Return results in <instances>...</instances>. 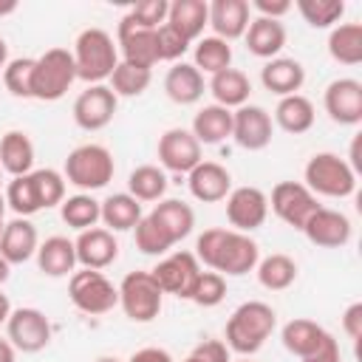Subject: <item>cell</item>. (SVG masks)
I'll list each match as a JSON object with an SVG mask.
<instances>
[{
  "instance_id": "obj_33",
  "label": "cell",
  "mask_w": 362,
  "mask_h": 362,
  "mask_svg": "<svg viewBox=\"0 0 362 362\" xmlns=\"http://www.w3.org/2000/svg\"><path fill=\"white\" fill-rule=\"evenodd\" d=\"M0 167L3 173H8L11 178L17 175H28L34 170V144L28 139V133L23 130H8L0 139Z\"/></svg>"
},
{
  "instance_id": "obj_5",
  "label": "cell",
  "mask_w": 362,
  "mask_h": 362,
  "mask_svg": "<svg viewBox=\"0 0 362 362\" xmlns=\"http://www.w3.org/2000/svg\"><path fill=\"white\" fill-rule=\"evenodd\" d=\"M303 178L314 195L325 198H348L356 189V173L337 153H314L303 170Z\"/></svg>"
},
{
  "instance_id": "obj_16",
  "label": "cell",
  "mask_w": 362,
  "mask_h": 362,
  "mask_svg": "<svg viewBox=\"0 0 362 362\" xmlns=\"http://www.w3.org/2000/svg\"><path fill=\"white\" fill-rule=\"evenodd\" d=\"M201 158V144L187 127H170L158 139V164L161 170L187 175L192 167H198Z\"/></svg>"
},
{
  "instance_id": "obj_48",
  "label": "cell",
  "mask_w": 362,
  "mask_h": 362,
  "mask_svg": "<svg viewBox=\"0 0 362 362\" xmlns=\"http://www.w3.org/2000/svg\"><path fill=\"white\" fill-rule=\"evenodd\" d=\"M167 11H170L167 0H144V3H136L130 8V17L144 28H158L167 23Z\"/></svg>"
},
{
  "instance_id": "obj_36",
  "label": "cell",
  "mask_w": 362,
  "mask_h": 362,
  "mask_svg": "<svg viewBox=\"0 0 362 362\" xmlns=\"http://www.w3.org/2000/svg\"><path fill=\"white\" fill-rule=\"evenodd\" d=\"M255 272H257V283L269 291H286L297 280V263H294V257H288L283 252H274V255L257 260Z\"/></svg>"
},
{
  "instance_id": "obj_3",
  "label": "cell",
  "mask_w": 362,
  "mask_h": 362,
  "mask_svg": "<svg viewBox=\"0 0 362 362\" xmlns=\"http://www.w3.org/2000/svg\"><path fill=\"white\" fill-rule=\"evenodd\" d=\"M74 65H76V79L88 85H105L110 79L113 68L119 65V48L113 37L105 28H85L79 31L74 42Z\"/></svg>"
},
{
  "instance_id": "obj_25",
  "label": "cell",
  "mask_w": 362,
  "mask_h": 362,
  "mask_svg": "<svg viewBox=\"0 0 362 362\" xmlns=\"http://www.w3.org/2000/svg\"><path fill=\"white\" fill-rule=\"evenodd\" d=\"M243 40H246L249 54H255L260 59H274V57H280V51L286 45V25L280 20L252 17Z\"/></svg>"
},
{
  "instance_id": "obj_24",
  "label": "cell",
  "mask_w": 362,
  "mask_h": 362,
  "mask_svg": "<svg viewBox=\"0 0 362 362\" xmlns=\"http://www.w3.org/2000/svg\"><path fill=\"white\" fill-rule=\"evenodd\" d=\"M328 337H331V334H328L320 322L305 320V317L288 320V322L283 325V331H280L283 348H286L288 354L300 356V359H305V356H311L314 351H320V348L325 345V339H328Z\"/></svg>"
},
{
  "instance_id": "obj_56",
  "label": "cell",
  "mask_w": 362,
  "mask_h": 362,
  "mask_svg": "<svg viewBox=\"0 0 362 362\" xmlns=\"http://www.w3.org/2000/svg\"><path fill=\"white\" fill-rule=\"evenodd\" d=\"M8 65V45H6V40L0 37V71Z\"/></svg>"
},
{
  "instance_id": "obj_10",
  "label": "cell",
  "mask_w": 362,
  "mask_h": 362,
  "mask_svg": "<svg viewBox=\"0 0 362 362\" xmlns=\"http://www.w3.org/2000/svg\"><path fill=\"white\" fill-rule=\"evenodd\" d=\"M269 209H272L283 223H288V226H294V229H303L305 221L320 209V204H317V195H314L305 184H300V181H280V184H274V189H272Z\"/></svg>"
},
{
  "instance_id": "obj_15",
  "label": "cell",
  "mask_w": 362,
  "mask_h": 362,
  "mask_svg": "<svg viewBox=\"0 0 362 362\" xmlns=\"http://www.w3.org/2000/svg\"><path fill=\"white\" fill-rule=\"evenodd\" d=\"M272 133H274V122L266 107L246 102L238 110H232V139L238 147L257 153L272 144Z\"/></svg>"
},
{
  "instance_id": "obj_22",
  "label": "cell",
  "mask_w": 362,
  "mask_h": 362,
  "mask_svg": "<svg viewBox=\"0 0 362 362\" xmlns=\"http://www.w3.org/2000/svg\"><path fill=\"white\" fill-rule=\"evenodd\" d=\"M260 82L266 90L283 99V96L300 93L305 82V68L294 57H274V59H266V65L260 68Z\"/></svg>"
},
{
  "instance_id": "obj_55",
  "label": "cell",
  "mask_w": 362,
  "mask_h": 362,
  "mask_svg": "<svg viewBox=\"0 0 362 362\" xmlns=\"http://www.w3.org/2000/svg\"><path fill=\"white\" fill-rule=\"evenodd\" d=\"M8 314H11V303H8V297L0 291V328L6 325V320H8Z\"/></svg>"
},
{
  "instance_id": "obj_9",
  "label": "cell",
  "mask_w": 362,
  "mask_h": 362,
  "mask_svg": "<svg viewBox=\"0 0 362 362\" xmlns=\"http://www.w3.org/2000/svg\"><path fill=\"white\" fill-rule=\"evenodd\" d=\"M51 337H54L51 320L40 308H31V305L11 308L6 320V339L14 345V351L40 354L42 348H48Z\"/></svg>"
},
{
  "instance_id": "obj_1",
  "label": "cell",
  "mask_w": 362,
  "mask_h": 362,
  "mask_svg": "<svg viewBox=\"0 0 362 362\" xmlns=\"http://www.w3.org/2000/svg\"><path fill=\"white\" fill-rule=\"evenodd\" d=\"M198 263H204L209 272H218L223 277H240L255 272L260 260V246L246 235L235 229H204L195 240Z\"/></svg>"
},
{
  "instance_id": "obj_14",
  "label": "cell",
  "mask_w": 362,
  "mask_h": 362,
  "mask_svg": "<svg viewBox=\"0 0 362 362\" xmlns=\"http://www.w3.org/2000/svg\"><path fill=\"white\" fill-rule=\"evenodd\" d=\"M116 107H119V96L107 85H88L74 99V122L82 130L93 133V130H102L113 122Z\"/></svg>"
},
{
  "instance_id": "obj_28",
  "label": "cell",
  "mask_w": 362,
  "mask_h": 362,
  "mask_svg": "<svg viewBox=\"0 0 362 362\" xmlns=\"http://www.w3.org/2000/svg\"><path fill=\"white\" fill-rule=\"evenodd\" d=\"M189 133L198 139V144H221L226 139H232V110L229 107H221V105H204L195 119H192V127Z\"/></svg>"
},
{
  "instance_id": "obj_47",
  "label": "cell",
  "mask_w": 362,
  "mask_h": 362,
  "mask_svg": "<svg viewBox=\"0 0 362 362\" xmlns=\"http://www.w3.org/2000/svg\"><path fill=\"white\" fill-rule=\"evenodd\" d=\"M156 48H158V62H178L189 51V40L181 37L170 23L156 28Z\"/></svg>"
},
{
  "instance_id": "obj_32",
  "label": "cell",
  "mask_w": 362,
  "mask_h": 362,
  "mask_svg": "<svg viewBox=\"0 0 362 362\" xmlns=\"http://www.w3.org/2000/svg\"><path fill=\"white\" fill-rule=\"evenodd\" d=\"M209 93H212L215 105L229 107V110H238L240 105L249 102L252 82H249V76H246L243 71L226 68V71H218V74L209 79Z\"/></svg>"
},
{
  "instance_id": "obj_54",
  "label": "cell",
  "mask_w": 362,
  "mask_h": 362,
  "mask_svg": "<svg viewBox=\"0 0 362 362\" xmlns=\"http://www.w3.org/2000/svg\"><path fill=\"white\" fill-rule=\"evenodd\" d=\"M14 356H17L14 345L8 339H0V362H14Z\"/></svg>"
},
{
  "instance_id": "obj_19",
  "label": "cell",
  "mask_w": 362,
  "mask_h": 362,
  "mask_svg": "<svg viewBox=\"0 0 362 362\" xmlns=\"http://www.w3.org/2000/svg\"><path fill=\"white\" fill-rule=\"evenodd\" d=\"M74 249H76V263L82 269H96V272L107 269L119 257V240L105 226H90L79 232V238L74 240Z\"/></svg>"
},
{
  "instance_id": "obj_49",
  "label": "cell",
  "mask_w": 362,
  "mask_h": 362,
  "mask_svg": "<svg viewBox=\"0 0 362 362\" xmlns=\"http://www.w3.org/2000/svg\"><path fill=\"white\" fill-rule=\"evenodd\" d=\"M192 356H195L198 362H232L229 348H226V342H221V339H201V342L192 348Z\"/></svg>"
},
{
  "instance_id": "obj_8",
  "label": "cell",
  "mask_w": 362,
  "mask_h": 362,
  "mask_svg": "<svg viewBox=\"0 0 362 362\" xmlns=\"http://www.w3.org/2000/svg\"><path fill=\"white\" fill-rule=\"evenodd\" d=\"M68 297L71 303L90 317L107 314L119 305V288L105 277V272L96 269H79L68 280Z\"/></svg>"
},
{
  "instance_id": "obj_61",
  "label": "cell",
  "mask_w": 362,
  "mask_h": 362,
  "mask_svg": "<svg viewBox=\"0 0 362 362\" xmlns=\"http://www.w3.org/2000/svg\"><path fill=\"white\" fill-rule=\"evenodd\" d=\"M184 362H198V359H195V356H192V354H189V356H187V359H184Z\"/></svg>"
},
{
  "instance_id": "obj_62",
  "label": "cell",
  "mask_w": 362,
  "mask_h": 362,
  "mask_svg": "<svg viewBox=\"0 0 362 362\" xmlns=\"http://www.w3.org/2000/svg\"><path fill=\"white\" fill-rule=\"evenodd\" d=\"M0 181H3V167H0Z\"/></svg>"
},
{
  "instance_id": "obj_37",
  "label": "cell",
  "mask_w": 362,
  "mask_h": 362,
  "mask_svg": "<svg viewBox=\"0 0 362 362\" xmlns=\"http://www.w3.org/2000/svg\"><path fill=\"white\" fill-rule=\"evenodd\" d=\"M59 218L76 229V232H85L90 226L99 223L102 218V206L99 201L90 195V192H76V195H65V201L59 204Z\"/></svg>"
},
{
  "instance_id": "obj_52",
  "label": "cell",
  "mask_w": 362,
  "mask_h": 362,
  "mask_svg": "<svg viewBox=\"0 0 362 362\" xmlns=\"http://www.w3.org/2000/svg\"><path fill=\"white\" fill-rule=\"evenodd\" d=\"M303 362H342V354H339L337 339H334V337H328V339H325V345H322L320 351H314L311 356H305Z\"/></svg>"
},
{
  "instance_id": "obj_63",
  "label": "cell",
  "mask_w": 362,
  "mask_h": 362,
  "mask_svg": "<svg viewBox=\"0 0 362 362\" xmlns=\"http://www.w3.org/2000/svg\"><path fill=\"white\" fill-rule=\"evenodd\" d=\"M240 362H249V359H240Z\"/></svg>"
},
{
  "instance_id": "obj_57",
  "label": "cell",
  "mask_w": 362,
  "mask_h": 362,
  "mask_svg": "<svg viewBox=\"0 0 362 362\" xmlns=\"http://www.w3.org/2000/svg\"><path fill=\"white\" fill-rule=\"evenodd\" d=\"M11 11H17V3L14 0H0V17L3 14H11Z\"/></svg>"
},
{
  "instance_id": "obj_38",
  "label": "cell",
  "mask_w": 362,
  "mask_h": 362,
  "mask_svg": "<svg viewBox=\"0 0 362 362\" xmlns=\"http://www.w3.org/2000/svg\"><path fill=\"white\" fill-rule=\"evenodd\" d=\"M192 65L201 71V74H209L215 76L218 71H226L232 68V45L221 37H201L195 42V51H192Z\"/></svg>"
},
{
  "instance_id": "obj_42",
  "label": "cell",
  "mask_w": 362,
  "mask_h": 362,
  "mask_svg": "<svg viewBox=\"0 0 362 362\" xmlns=\"http://www.w3.org/2000/svg\"><path fill=\"white\" fill-rule=\"evenodd\" d=\"M297 11L311 28H334L345 14V3L342 0H297Z\"/></svg>"
},
{
  "instance_id": "obj_11",
  "label": "cell",
  "mask_w": 362,
  "mask_h": 362,
  "mask_svg": "<svg viewBox=\"0 0 362 362\" xmlns=\"http://www.w3.org/2000/svg\"><path fill=\"white\" fill-rule=\"evenodd\" d=\"M116 48L122 54V62L139 65V68H150L158 62V48H156V28H144L139 25L130 11L119 20L116 25Z\"/></svg>"
},
{
  "instance_id": "obj_6",
  "label": "cell",
  "mask_w": 362,
  "mask_h": 362,
  "mask_svg": "<svg viewBox=\"0 0 362 362\" xmlns=\"http://www.w3.org/2000/svg\"><path fill=\"white\" fill-rule=\"evenodd\" d=\"M76 79L74 54L68 48H48L34 59V88L31 99L40 102H57L68 93V88Z\"/></svg>"
},
{
  "instance_id": "obj_21",
  "label": "cell",
  "mask_w": 362,
  "mask_h": 362,
  "mask_svg": "<svg viewBox=\"0 0 362 362\" xmlns=\"http://www.w3.org/2000/svg\"><path fill=\"white\" fill-rule=\"evenodd\" d=\"M40 238H37V226L28 218H14L3 226L0 235V257L8 266H20L25 260H31L37 255Z\"/></svg>"
},
{
  "instance_id": "obj_53",
  "label": "cell",
  "mask_w": 362,
  "mask_h": 362,
  "mask_svg": "<svg viewBox=\"0 0 362 362\" xmlns=\"http://www.w3.org/2000/svg\"><path fill=\"white\" fill-rule=\"evenodd\" d=\"M127 362H173V356H170V351H164V348H139Z\"/></svg>"
},
{
  "instance_id": "obj_34",
  "label": "cell",
  "mask_w": 362,
  "mask_h": 362,
  "mask_svg": "<svg viewBox=\"0 0 362 362\" xmlns=\"http://www.w3.org/2000/svg\"><path fill=\"white\" fill-rule=\"evenodd\" d=\"M102 206V223L105 229L110 232H127V229H136V223L141 221V204L130 195V192H113L107 195L105 201H99Z\"/></svg>"
},
{
  "instance_id": "obj_23",
  "label": "cell",
  "mask_w": 362,
  "mask_h": 362,
  "mask_svg": "<svg viewBox=\"0 0 362 362\" xmlns=\"http://www.w3.org/2000/svg\"><path fill=\"white\" fill-rule=\"evenodd\" d=\"M249 11L252 8L246 0H212L209 3V25H212L215 37H221L226 42L243 37L249 28V20H252Z\"/></svg>"
},
{
  "instance_id": "obj_27",
  "label": "cell",
  "mask_w": 362,
  "mask_h": 362,
  "mask_svg": "<svg viewBox=\"0 0 362 362\" xmlns=\"http://www.w3.org/2000/svg\"><path fill=\"white\" fill-rule=\"evenodd\" d=\"M204 74L192 62H175L164 76V93L175 105H195L204 96Z\"/></svg>"
},
{
  "instance_id": "obj_60",
  "label": "cell",
  "mask_w": 362,
  "mask_h": 362,
  "mask_svg": "<svg viewBox=\"0 0 362 362\" xmlns=\"http://www.w3.org/2000/svg\"><path fill=\"white\" fill-rule=\"evenodd\" d=\"M96 362H119V359H116V356H99Z\"/></svg>"
},
{
  "instance_id": "obj_46",
  "label": "cell",
  "mask_w": 362,
  "mask_h": 362,
  "mask_svg": "<svg viewBox=\"0 0 362 362\" xmlns=\"http://www.w3.org/2000/svg\"><path fill=\"white\" fill-rule=\"evenodd\" d=\"M223 297H226V277L218 274V272H204L201 269V274H198V280L189 291V300L201 308H215L218 303H223Z\"/></svg>"
},
{
  "instance_id": "obj_45",
  "label": "cell",
  "mask_w": 362,
  "mask_h": 362,
  "mask_svg": "<svg viewBox=\"0 0 362 362\" xmlns=\"http://www.w3.org/2000/svg\"><path fill=\"white\" fill-rule=\"evenodd\" d=\"M136 249L141 252V255H167L175 243L167 238V232L150 218V215H141V221L136 223Z\"/></svg>"
},
{
  "instance_id": "obj_50",
  "label": "cell",
  "mask_w": 362,
  "mask_h": 362,
  "mask_svg": "<svg viewBox=\"0 0 362 362\" xmlns=\"http://www.w3.org/2000/svg\"><path fill=\"white\" fill-rule=\"evenodd\" d=\"M249 8L257 11V17H266V20H280L291 11V0H252Z\"/></svg>"
},
{
  "instance_id": "obj_30",
  "label": "cell",
  "mask_w": 362,
  "mask_h": 362,
  "mask_svg": "<svg viewBox=\"0 0 362 362\" xmlns=\"http://www.w3.org/2000/svg\"><path fill=\"white\" fill-rule=\"evenodd\" d=\"M150 218L167 232V238H170L173 243L184 240V238L192 232V226H195V212H192V206L184 204V201H178V198H161V201L153 206Z\"/></svg>"
},
{
  "instance_id": "obj_13",
  "label": "cell",
  "mask_w": 362,
  "mask_h": 362,
  "mask_svg": "<svg viewBox=\"0 0 362 362\" xmlns=\"http://www.w3.org/2000/svg\"><path fill=\"white\" fill-rule=\"evenodd\" d=\"M150 274L156 277V283L161 286L164 294L189 300V291L201 274V263L192 252H173L164 260H158L156 269H150Z\"/></svg>"
},
{
  "instance_id": "obj_18",
  "label": "cell",
  "mask_w": 362,
  "mask_h": 362,
  "mask_svg": "<svg viewBox=\"0 0 362 362\" xmlns=\"http://www.w3.org/2000/svg\"><path fill=\"white\" fill-rule=\"evenodd\" d=\"M325 113L345 127H354L362 122V82L351 76H339L325 88L322 96Z\"/></svg>"
},
{
  "instance_id": "obj_51",
  "label": "cell",
  "mask_w": 362,
  "mask_h": 362,
  "mask_svg": "<svg viewBox=\"0 0 362 362\" xmlns=\"http://www.w3.org/2000/svg\"><path fill=\"white\" fill-rule=\"evenodd\" d=\"M342 331H345L354 342L362 339V303H351V305L345 308V314H342Z\"/></svg>"
},
{
  "instance_id": "obj_43",
  "label": "cell",
  "mask_w": 362,
  "mask_h": 362,
  "mask_svg": "<svg viewBox=\"0 0 362 362\" xmlns=\"http://www.w3.org/2000/svg\"><path fill=\"white\" fill-rule=\"evenodd\" d=\"M31 178H34V187H37V198H40V206L42 209H51V206H59L65 201V175L54 167H42V170H31Z\"/></svg>"
},
{
  "instance_id": "obj_4",
  "label": "cell",
  "mask_w": 362,
  "mask_h": 362,
  "mask_svg": "<svg viewBox=\"0 0 362 362\" xmlns=\"http://www.w3.org/2000/svg\"><path fill=\"white\" fill-rule=\"evenodd\" d=\"M113 173H116V164H113L110 150L105 144H93V141L74 147L65 158V167H62L65 181L82 192H93V189L107 187Z\"/></svg>"
},
{
  "instance_id": "obj_7",
  "label": "cell",
  "mask_w": 362,
  "mask_h": 362,
  "mask_svg": "<svg viewBox=\"0 0 362 362\" xmlns=\"http://www.w3.org/2000/svg\"><path fill=\"white\" fill-rule=\"evenodd\" d=\"M116 288L119 305L130 322H153L161 314L164 291L150 272H127Z\"/></svg>"
},
{
  "instance_id": "obj_29",
  "label": "cell",
  "mask_w": 362,
  "mask_h": 362,
  "mask_svg": "<svg viewBox=\"0 0 362 362\" xmlns=\"http://www.w3.org/2000/svg\"><path fill=\"white\" fill-rule=\"evenodd\" d=\"M167 23L189 42L201 40L204 28L209 25V3L206 0H173L167 11Z\"/></svg>"
},
{
  "instance_id": "obj_41",
  "label": "cell",
  "mask_w": 362,
  "mask_h": 362,
  "mask_svg": "<svg viewBox=\"0 0 362 362\" xmlns=\"http://www.w3.org/2000/svg\"><path fill=\"white\" fill-rule=\"evenodd\" d=\"M6 206L14 209L17 218H31L34 212H40V198H37V187H34V178L31 173L28 175H17L6 184Z\"/></svg>"
},
{
  "instance_id": "obj_44",
  "label": "cell",
  "mask_w": 362,
  "mask_h": 362,
  "mask_svg": "<svg viewBox=\"0 0 362 362\" xmlns=\"http://www.w3.org/2000/svg\"><path fill=\"white\" fill-rule=\"evenodd\" d=\"M3 82L6 90L17 99H31V88H34V59L31 57H17L8 59V65L3 68Z\"/></svg>"
},
{
  "instance_id": "obj_35",
  "label": "cell",
  "mask_w": 362,
  "mask_h": 362,
  "mask_svg": "<svg viewBox=\"0 0 362 362\" xmlns=\"http://www.w3.org/2000/svg\"><path fill=\"white\" fill-rule=\"evenodd\" d=\"M328 54L339 65L362 62V23H337L328 34Z\"/></svg>"
},
{
  "instance_id": "obj_40",
  "label": "cell",
  "mask_w": 362,
  "mask_h": 362,
  "mask_svg": "<svg viewBox=\"0 0 362 362\" xmlns=\"http://www.w3.org/2000/svg\"><path fill=\"white\" fill-rule=\"evenodd\" d=\"M150 82H153V71L150 68H139V65H130V62H122L119 59V65L113 68V74H110V90L116 93V96H141L147 88H150Z\"/></svg>"
},
{
  "instance_id": "obj_58",
  "label": "cell",
  "mask_w": 362,
  "mask_h": 362,
  "mask_svg": "<svg viewBox=\"0 0 362 362\" xmlns=\"http://www.w3.org/2000/svg\"><path fill=\"white\" fill-rule=\"evenodd\" d=\"M8 274H11V266H8V263H6L3 257H0V286H3L6 280H8Z\"/></svg>"
},
{
  "instance_id": "obj_12",
  "label": "cell",
  "mask_w": 362,
  "mask_h": 362,
  "mask_svg": "<svg viewBox=\"0 0 362 362\" xmlns=\"http://www.w3.org/2000/svg\"><path fill=\"white\" fill-rule=\"evenodd\" d=\"M226 221L235 232H255L269 218V195L260 187H235L226 198Z\"/></svg>"
},
{
  "instance_id": "obj_2",
  "label": "cell",
  "mask_w": 362,
  "mask_h": 362,
  "mask_svg": "<svg viewBox=\"0 0 362 362\" xmlns=\"http://www.w3.org/2000/svg\"><path fill=\"white\" fill-rule=\"evenodd\" d=\"M274 328H277V314L269 303L263 300L240 303L226 320V348L240 356H252L266 345Z\"/></svg>"
},
{
  "instance_id": "obj_59",
  "label": "cell",
  "mask_w": 362,
  "mask_h": 362,
  "mask_svg": "<svg viewBox=\"0 0 362 362\" xmlns=\"http://www.w3.org/2000/svg\"><path fill=\"white\" fill-rule=\"evenodd\" d=\"M3 218H6V195L0 192V235H3V226H6V221H3Z\"/></svg>"
},
{
  "instance_id": "obj_26",
  "label": "cell",
  "mask_w": 362,
  "mask_h": 362,
  "mask_svg": "<svg viewBox=\"0 0 362 362\" xmlns=\"http://www.w3.org/2000/svg\"><path fill=\"white\" fill-rule=\"evenodd\" d=\"M37 266L48 277H68L76 266V249L74 240L65 235H51L37 246Z\"/></svg>"
},
{
  "instance_id": "obj_17",
  "label": "cell",
  "mask_w": 362,
  "mask_h": 362,
  "mask_svg": "<svg viewBox=\"0 0 362 362\" xmlns=\"http://www.w3.org/2000/svg\"><path fill=\"white\" fill-rule=\"evenodd\" d=\"M308 243L320 246V249H342L351 235H354V226H351V218L339 209H328V206H320L308 221L305 226L300 229Z\"/></svg>"
},
{
  "instance_id": "obj_31",
  "label": "cell",
  "mask_w": 362,
  "mask_h": 362,
  "mask_svg": "<svg viewBox=\"0 0 362 362\" xmlns=\"http://www.w3.org/2000/svg\"><path fill=\"white\" fill-rule=\"evenodd\" d=\"M314 102L303 93H291V96H283L274 107V124L291 136H300V133H308L314 127Z\"/></svg>"
},
{
  "instance_id": "obj_39",
  "label": "cell",
  "mask_w": 362,
  "mask_h": 362,
  "mask_svg": "<svg viewBox=\"0 0 362 362\" xmlns=\"http://www.w3.org/2000/svg\"><path fill=\"white\" fill-rule=\"evenodd\" d=\"M127 192L141 204V201H161L167 192V173L156 164H141L130 173L127 178Z\"/></svg>"
},
{
  "instance_id": "obj_20",
  "label": "cell",
  "mask_w": 362,
  "mask_h": 362,
  "mask_svg": "<svg viewBox=\"0 0 362 362\" xmlns=\"http://www.w3.org/2000/svg\"><path fill=\"white\" fill-rule=\"evenodd\" d=\"M187 184H189L192 198L204 204H218L232 192V175L218 161H201L198 167H192L187 173Z\"/></svg>"
}]
</instances>
